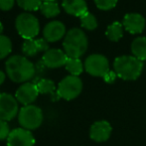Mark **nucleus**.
Listing matches in <instances>:
<instances>
[{"mask_svg":"<svg viewBox=\"0 0 146 146\" xmlns=\"http://www.w3.org/2000/svg\"><path fill=\"white\" fill-rule=\"evenodd\" d=\"M16 0H0V10L9 11L13 8Z\"/></svg>","mask_w":146,"mask_h":146,"instance_id":"nucleus-28","label":"nucleus"},{"mask_svg":"<svg viewBox=\"0 0 146 146\" xmlns=\"http://www.w3.org/2000/svg\"><path fill=\"white\" fill-rule=\"evenodd\" d=\"M112 127L106 120H98L92 124L90 128V137L96 142H104L111 135Z\"/></svg>","mask_w":146,"mask_h":146,"instance_id":"nucleus-14","label":"nucleus"},{"mask_svg":"<svg viewBox=\"0 0 146 146\" xmlns=\"http://www.w3.org/2000/svg\"><path fill=\"white\" fill-rule=\"evenodd\" d=\"M88 40L85 31L80 28H72L67 32L63 41L64 52L69 58L80 59L86 54Z\"/></svg>","mask_w":146,"mask_h":146,"instance_id":"nucleus-2","label":"nucleus"},{"mask_svg":"<svg viewBox=\"0 0 146 146\" xmlns=\"http://www.w3.org/2000/svg\"><path fill=\"white\" fill-rule=\"evenodd\" d=\"M36 40V45L37 48H38L39 53L40 52H47L49 50V43L45 40L44 38H39V39H35Z\"/></svg>","mask_w":146,"mask_h":146,"instance_id":"nucleus-27","label":"nucleus"},{"mask_svg":"<svg viewBox=\"0 0 146 146\" xmlns=\"http://www.w3.org/2000/svg\"><path fill=\"white\" fill-rule=\"evenodd\" d=\"M116 78H117V75L115 74V72H114V71H110L104 77V82H106V83L112 84V83H114V82H115Z\"/></svg>","mask_w":146,"mask_h":146,"instance_id":"nucleus-29","label":"nucleus"},{"mask_svg":"<svg viewBox=\"0 0 146 146\" xmlns=\"http://www.w3.org/2000/svg\"><path fill=\"white\" fill-rule=\"evenodd\" d=\"M5 79H6V74L4 73L3 71H1V70H0V86H1L4 82H5Z\"/></svg>","mask_w":146,"mask_h":146,"instance_id":"nucleus-30","label":"nucleus"},{"mask_svg":"<svg viewBox=\"0 0 146 146\" xmlns=\"http://www.w3.org/2000/svg\"><path fill=\"white\" fill-rule=\"evenodd\" d=\"M20 8L27 12H34L40 10V7L43 3V0H16Z\"/></svg>","mask_w":146,"mask_h":146,"instance_id":"nucleus-22","label":"nucleus"},{"mask_svg":"<svg viewBox=\"0 0 146 146\" xmlns=\"http://www.w3.org/2000/svg\"><path fill=\"white\" fill-rule=\"evenodd\" d=\"M6 75L16 84H24L34 78L36 68L27 57L21 55H13L5 62Z\"/></svg>","mask_w":146,"mask_h":146,"instance_id":"nucleus-1","label":"nucleus"},{"mask_svg":"<svg viewBox=\"0 0 146 146\" xmlns=\"http://www.w3.org/2000/svg\"><path fill=\"white\" fill-rule=\"evenodd\" d=\"M62 7L67 14L76 17H82L88 12V4L86 0H63Z\"/></svg>","mask_w":146,"mask_h":146,"instance_id":"nucleus-15","label":"nucleus"},{"mask_svg":"<svg viewBox=\"0 0 146 146\" xmlns=\"http://www.w3.org/2000/svg\"><path fill=\"white\" fill-rule=\"evenodd\" d=\"M67 34V29L63 22L61 21H50L45 25L43 29V38L48 43H56L65 38Z\"/></svg>","mask_w":146,"mask_h":146,"instance_id":"nucleus-11","label":"nucleus"},{"mask_svg":"<svg viewBox=\"0 0 146 146\" xmlns=\"http://www.w3.org/2000/svg\"><path fill=\"white\" fill-rule=\"evenodd\" d=\"M80 20H81L82 27L86 30L94 31V30H96L98 26L96 17L92 13H90V11L85 13L82 17H80Z\"/></svg>","mask_w":146,"mask_h":146,"instance_id":"nucleus-21","label":"nucleus"},{"mask_svg":"<svg viewBox=\"0 0 146 146\" xmlns=\"http://www.w3.org/2000/svg\"><path fill=\"white\" fill-rule=\"evenodd\" d=\"M36 86L38 88L39 94H51L52 96H55L56 100H59L60 96L57 92V88L55 83L50 79H40L38 82H36Z\"/></svg>","mask_w":146,"mask_h":146,"instance_id":"nucleus-17","label":"nucleus"},{"mask_svg":"<svg viewBox=\"0 0 146 146\" xmlns=\"http://www.w3.org/2000/svg\"><path fill=\"white\" fill-rule=\"evenodd\" d=\"M10 132V127L7 121L0 120V140H7L8 136H9Z\"/></svg>","mask_w":146,"mask_h":146,"instance_id":"nucleus-26","label":"nucleus"},{"mask_svg":"<svg viewBox=\"0 0 146 146\" xmlns=\"http://www.w3.org/2000/svg\"><path fill=\"white\" fill-rule=\"evenodd\" d=\"M44 120L43 110L38 106L30 104L20 108L18 113V122L21 127L32 131L38 129Z\"/></svg>","mask_w":146,"mask_h":146,"instance_id":"nucleus-5","label":"nucleus"},{"mask_svg":"<svg viewBox=\"0 0 146 146\" xmlns=\"http://www.w3.org/2000/svg\"><path fill=\"white\" fill-rule=\"evenodd\" d=\"M84 66L86 72L92 77L104 78L110 71V62L106 56L102 54L90 55L86 59Z\"/></svg>","mask_w":146,"mask_h":146,"instance_id":"nucleus-7","label":"nucleus"},{"mask_svg":"<svg viewBox=\"0 0 146 146\" xmlns=\"http://www.w3.org/2000/svg\"><path fill=\"white\" fill-rule=\"evenodd\" d=\"M43 1H57V0H43Z\"/></svg>","mask_w":146,"mask_h":146,"instance_id":"nucleus-32","label":"nucleus"},{"mask_svg":"<svg viewBox=\"0 0 146 146\" xmlns=\"http://www.w3.org/2000/svg\"><path fill=\"white\" fill-rule=\"evenodd\" d=\"M83 90V82L79 77L67 76L59 83L57 88L60 98L65 100H73L81 94Z\"/></svg>","mask_w":146,"mask_h":146,"instance_id":"nucleus-6","label":"nucleus"},{"mask_svg":"<svg viewBox=\"0 0 146 146\" xmlns=\"http://www.w3.org/2000/svg\"><path fill=\"white\" fill-rule=\"evenodd\" d=\"M143 62L134 56H119L113 62V71L117 78L124 81H135L140 77L143 71Z\"/></svg>","mask_w":146,"mask_h":146,"instance_id":"nucleus-3","label":"nucleus"},{"mask_svg":"<svg viewBox=\"0 0 146 146\" xmlns=\"http://www.w3.org/2000/svg\"><path fill=\"white\" fill-rule=\"evenodd\" d=\"M19 102L14 96L0 92V120L10 121L19 113Z\"/></svg>","mask_w":146,"mask_h":146,"instance_id":"nucleus-8","label":"nucleus"},{"mask_svg":"<svg viewBox=\"0 0 146 146\" xmlns=\"http://www.w3.org/2000/svg\"><path fill=\"white\" fill-rule=\"evenodd\" d=\"M15 28L20 37L24 40L34 39L40 32V23L38 18L30 12H23L15 19Z\"/></svg>","mask_w":146,"mask_h":146,"instance_id":"nucleus-4","label":"nucleus"},{"mask_svg":"<svg viewBox=\"0 0 146 146\" xmlns=\"http://www.w3.org/2000/svg\"><path fill=\"white\" fill-rule=\"evenodd\" d=\"M22 53L25 55V57H34L39 53L38 48L36 45L35 39L30 40H24L22 44Z\"/></svg>","mask_w":146,"mask_h":146,"instance_id":"nucleus-24","label":"nucleus"},{"mask_svg":"<svg viewBox=\"0 0 146 146\" xmlns=\"http://www.w3.org/2000/svg\"><path fill=\"white\" fill-rule=\"evenodd\" d=\"M39 92L35 83L27 82L24 83L17 88L15 92V98L19 104L24 106H30L37 100Z\"/></svg>","mask_w":146,"mask_h":146,"instance_id":"nucleus-10","label":"nucleus"},{"mask_svg":"<svg viewBox=\"0 0 146 146\" xmlns=\"http://www.w3.org/2000/svg\"><path fill=\"white\" fill-rule=\"evenodd\" d=\"M123 25L119 21H114L110 25H108L106 31V36L108 40L112 42H118L123 36Z\"/></svg>","mask_w":146,"mask_h":146,"instance_id":"nucleus-18","label":"nucleus"},{"mask_svg":"<svg viewBox=\"0 0 146 146\" xmlns=\"http://www.w3.org/2000/svg\"><path fill=\"white\" fill-rule=\"evenodd\" d=\"M12 52V42L9 37L0 35V60L5 59Z\"/></svg>","mask_w":146,"mask_h":146,"instance_id":"nucleus-23","label":"nucleus"},{"mask_svg":"<svg viewBox=\"0 0 146 146\" xmlns=\"http://www.w3.org/2000/svg\"><path fill=\"white\" fill-rule=\"evenodd\" d=\"M131 53L140 61H146V37H137L132 41Z\"/></svg>","mask_w":146,"mask_h":146,"instance_id":"nucleus-16","label":"nucleus"},{"mask_svg":"<svg viewBox=\"0 0 146 146\" xmlns=\"http://www.w3.org/2000/svg\"><path fill=\"white\" fill-rule=\"evenodd\" d=\"M4 30V27H3V24L0 22V35H2V32H3Z\"/></svg>","mask_w":146,"mask_h":146,"instance_id":"nucleus-31","label":"nucleus"},{"mask_svg":"<svg viewBox=\"0 0 146 146\" xmlns=\"http://www.w3.org/2000/svg\"><path fill=\"white\" fill-rule=\"evenodd\" d=\"M96 6L102 11H108L116 6L118 0H94Z\"/></svg>","mask_w":146,"mask_h":146,"instance_id":"nucleus-25","label":"nucleus"},{"mask_svg":"<svg viewBox=\"0 0 146 146\" xmlns=\"http://www.w3.org/2000/svg\"><path fill=\"white\" fill-rule=\"evenodd\" d=\"M69 57L61 49H49L44 53L42 57V62L45 67L49 69H58L66 66Z\"/></svg>","mask_w":146,"mask_h":146,"instance_id":"nucleus-12","label":"nucleus"},{"mask_svg":"<svg viewBox=\"0 0 146 146\" xmlns=\"http://www.w3.org/2000/svg\"><path fill=\"white\" fill-rule=\"evenodd\" d=\"M40 11L46 18H54L59 15L61 9L57 1H43Z\"/></svg>","mask_w":146,"mask_h":146,"instance_id":"nucleus-19","label":"nucleus"},{"mask_svg":"<svg viewBox=\"0 0 146 146\" xmlns=\"http://www.w3.org/2000/svg\"><path fill=\"white\" fill-rule=\"evenodd\" d=\"M122 25L124 30L130 34H140L145 29L146 20L144 16L139 13H127L123 17Z\"/></svg>","mask_w":146,"mask_h":146,"instance_id":"nucleus-13","label":"nucleus"},{"mask_svg":"<svg viewBox=\"0 0 146 146\" xmlns=\"http://www.w3.org/2000/svg\"><path fill=\"white\" fill-rule=\"evenodd\" d=\"M65 68L72 76H76V77H79L85 70V66H84L83 62L81 61V59L76 58L68 59Z\"/></svg>","mask_w":146,"mask_h":146,"instance_id":"nucleus-20","label":"nucleus"},{"mask_svg":"<svg viewBox=\"0 0 146 146\" xmlns=\"http://www.w3.org/2000/svg\"><path fill=\"white\" fill-rule=\"evenodd\" d=\"M36 143L32 131L23 127L11 130L7 138V146H34Z\"/></svg>","mask_w":146,"mask_h":146,"instance_id":"nucleus-9","label":"nucleus"}]
</instances>
